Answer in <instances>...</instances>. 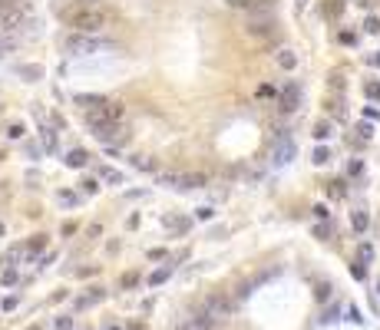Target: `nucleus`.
Instances as JSON below:
<instances>
[{
  "label": "nucleus",
  "mask_w": 380,
  "mask_h": 330,
  "mask_svg": "<svg viewBox=\"0 0 380 330\" xmlns=\"http://www.w3.org/2000/svg\"><path fill=\"white\" fill-rule=\"evenodd\" d=\"M231 310H235V304L222 294H208L205 300H202V314H205L208 320H225V317H231Z\"/></svg>",
  "instance_id": "obj_2"
},
{
  "label": "nucleus",
  "mask_w": 380,
  "mask_h": 330,
  "mask_svg": "<svg viewBox=\"0 0 380 330\" xmlns=\"http://www.w3.org/2000/svg\"><path fill=\"white\" fill-rule=\"evenodd\" d=\"M7 135H10V139H17V135H23V126H10V129H7Z\"/></svg>",
  "instance_id": "obj_16"
},
{
  "label": "nucleus",
  "mask_w": 380,
  "mask_h": 330,
  "mask_svg": "<svg viewBox=\"0 0 380 330\" xmlns=\"http://www.w3.org/2000/svg\"><path fill=\"white\" fill-rule=\"evenodd\" d=\"M354 231H367V215H364V211H354Z\"/></svg>",
  "instance_id": "obj_11"
},
{
  "label": "nucleus",
  "mask_w": 380,
  "mask_h": 330,
  "mask_svg": "<svg viewBox=\"0 0 380 330\" xmlns=\"http://www.w3.org/2000/svg\"><path fill=\"white\" fill-rule=\"evenodd\" d=\"M66 165H73V168H79V165H86V152H83V149H73V152L66 155Z\"/></svg>",
  "instance_id": "obj_9"
},
{
  "label": "nucleus",
  "mask_w": 380,
  "mask_h": 330,
  "mask_svg": "<svg viewBox=\"0 0 380 330\" xmlns=\"http://www.w3.org/2000/svg\"><path fill=\"white\" fill-rule=\"evenodd\" d=\"M327 135H331V126H327V122H321V126L314 129V139H327Z\"/></svg>",
  "instance_id": "obj_13"
},
{
  "label": "nucleus",
  "mask_w": 380,
  "mask_h": 330,
  "mask_svg": "<svg viewBox=\"0 0 380 330\" xmlns=\"http://www.w3.org/2000/svg\"><path fill=\"white\" fill-rule=\"evenodd\" d=\"M327 159H331V155H327V149H314V162H317V165H324Z\"/></svg>",
  "instance_id": "obj_14"
},
{
  "label": "nucleus",
  "mask_w": 380,
  "mask_h": 330,
  "mask_svg": "<svg viewBox=\"0 0 380 330\" xmlns=\"http://www.w3.org/2000/svg\"><path fill=\"white\" fill-rule=\"evenodd\" d=\"M66 50H70L73 56H89V53H96V50H99V40L73 33V36H66Z\"/></svg>",
  "instance_id": "obj_6"
},
{
  "label": "nucleus",
  "mask_w": 380,
  "mask_h": 330,
  "mask_svg": "<svg viewBox=\"0 0 380 330\" xmlns=\"http://www.w3.org/2000/svg\"><path fill=\"white\" fill-rule=\"evenodd\" d=\"M66 23L70 27H76V30L83 33H96L106 27V10H99V7H86V10H73L66 13Z\"/></svg>",
  "instance_id": "obj_1"
},
{
  "label": "nucleus",
  "mask_w": 380,
  "mask_h": 330,
  "mask_svg": "<svg viewBox=\"0 0 380 330\" xmlns=\"http://www.w3.org/2000/svg\"><path fill=\"white\" fill-rule=\"evenodd\" d=\"M159 182L175 188H198L205 185V175H198V172H159Z\"/></svg>",
  "instance_id": "obj_4"
},
{
  "label": "nucleus",
  "mask_w": 380,
  "mask_h": 330,
  "mask_svg": "<svg viewBox=\"0 0 380 330\" xmlns=\"http://www.w3.org/2000/svg\"><path fill=\"white\" fill-rule=\"evenodd\" d=\"M364 27H367V30H370V33H377V30H380V23H377V20H374V17H370V20H367V23H364Z\"/></svg>",
  "instance_id": "obj_17"
},
{
  "label": "nucleus",
  "mask_w": 380,
  "mask_h": 330,
  "mask_svg": "<svg viewBox=\"0 0 380 330\" xmlns=\"http://www.w3.org/2000/svg\"><path fill=\"white\" fill-rule=\"evenodd\" d=\"M278 63H281L284 69H294V63H298V60H294L291 50H281V53H278Z\"/></svg>",
  "instance_id": "obj_10"
},
{
  "label": "nucleus",
  "mask_w": 380,
  "mask_h": 330,
  "mask_svg": "<svg viewBox=\"0 0 380 330\" xmlns=\"http://www.w3.org/2000/svg\"><path fill=\"white\" fill-rule=\"evenodd\" d=\"M281 109H284V112L298 109V86H288V89L281 93Z\"/></svg>",
  "instance_id": "obj_8"
},
{
  "label": "nucleus",
  "mask_w": 380,
  "mask_h": 330,
  "mask_svg": "<svg viewBox=\"0 0 380 330\" xmlns=\"http://www.w3.org/2000/svg\"><path fill=\"white\" fill-rule=\"evenodd\" d=\"M165 277H169V267H162V271H155V274L149 277V284H162Z\"/></svg>",
  "instance_id": "obj_12"
},
{
  "label": "nucleus",
  "mask_w": 380,
  "mask_h": 330,
  "mask_svg": "<svg viewBox=\"0 0 380 330\" xmlns=\"http://www.w3.org/2000/svg\"><path fill=\"white\" fill-rule=\"evenodd\" d=\"M89 129H93V135H96L99 142H106V145H119V142H126V132H122V126L96 122V126H89Z\"/></svg>",
  "instance_id": "obj_5"
},
{
  "label": "nucleus",
  "mask_w": 380,
  "mask_h": 330,
  "mask_svg": "<svg viewBox=\"0 0 380 330\" xmlns=\"http://www.w3.org/2000/svg\"><path fill=\"white\" fill-rule=\"evenodd\" d=\"M175 330H212V320H208V317H189V320H182Z\"/></svg>",
  "instance_id": "obj_7"
},
{
  "label": "nucleus",
  "mask_w": 380,
  "mask_h": 330,
  "mask_svg": "<svg viewBox=\"0 0 380 330\" xmlns=\"http://www.w3.org/2000/svg\"><path fill=\"white\" fill-rule=\"evenodd\" d=\"M327 294H331V287H327V284L317 287V300H327Z\"/></svg>",
  "instance_id": "obj_15"
},
{
  "label": "nucleus",
  "mask_w": 380,
  "mask_h": 330,
  "mask_svg": "<svg viewBox=\"0 0 380 330\" xmlns=\"http://www.w3.org/2000/svg\"><path fill=\"white\" fill-rule=\"evenodd\" d=\"M86 122H89V126H96V122H109V126H122V106H119V102H103L99 109H89Z\"/></svg>",
  "instance_id": "obj_3"
}]
</instances>
